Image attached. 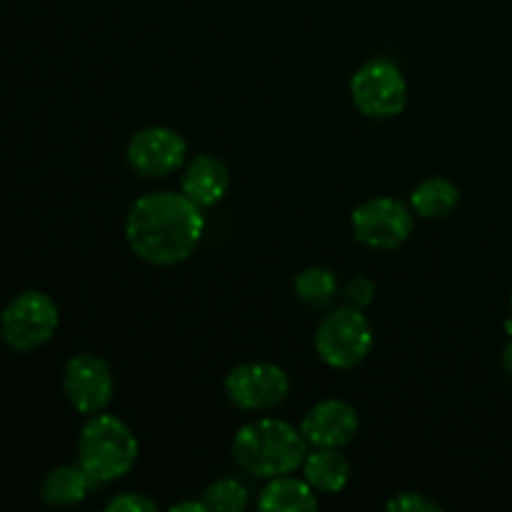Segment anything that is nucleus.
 I'll list each match as a JSON object with an SVG mask.
<instances>
[{
  "label": "nucleus",
  "mask_w": 512,
  "mask_h": 512,
  "mask_svg": "<svg viewBox=\"0 0 512 512\" xmlns=\"http://www.w3.org/2000/svg\"><path fill=\"white\" fill-rule=\"evenodd\" d=\"M203 208L175 190H158L135 200L125 218V240L150 265H178L203 238Z\"/></svg>",
  "instance_id": "1"
},
{
  "label": "nucleus",
  "mask_w": 512,
  "mask_h": 512,
  "mask_svg": "<svg viewBox=\"0 0 512 512\" xmlns=\"http://www.w3.org/2000/svg\"><path fill=\"white\" fill-rule=\"evenodd\" d=\"M308 440L295 425L278 418H260L243 425L233 438V458L255 478H278L303 465Z\"/></svg>",
  "instance_id": "2"
},
{
  "label": "nucleus",
  "mask_w": 512,
  "mask_h": 512,
  "mask_svg": "<svg viewBox=\"0 0 512 512\" xmlns=\"http://www.w3.org/2000/svg\"><path fill=\"white\" fill-rule=\"evenodd\" d=\"M140 445L128 423L115 415L95 413L78 438V465L95 485L113 483L128 475L138 463Z\"/></svg>",
  "instance_id": "3"
},
{
  "label": "nucleus",
  "mask_w": 512,
  "mask_h": 512,
  "mask_svg": "<svg viewBox=\"0 0 512 512\" xmlns=\"http://www.w3.org/2000/svg\"><path fill=\"white\" fill-rule=\"evenodd\" d=\"M373 325L360 308H338L325 313L315 330V350L328 368H358L373 350Z\"/></svg>",
  "instance_id": "4"
},
{
  "label": "nucleus",
  "mask_w": 512,
  "mask_h": 512,
  "mask_svg": "<svg viewBox=\"0 0 512 512\" xmlns=\"http://www.w3.org/2000/svg\"><path fill=\"white\" fill-rule=\"evenodd\" d=\"M60 325L58 305L40 290L15 295L0 313V340L13 353H33L48 343Z\"/></svg>",
  "instance_id": "5"
},
{
  "label": "nucleus",
  "mask_w": 512,
  "mask_h": 512,
  "mask_svg": "<svg viewBox=\"0 0 512 512\" xmlns=\"http://www.w3.org/2000/svg\"><path fill=\"white\" fill-rule=\"evenodd\" d=\"M350 98L365 118H395L408 103V83L403 70L393 60H370L350 78Z\"/></svg>",
  "instance_id": "6"
},
{
  "label": "nucleus",
  "mask_w": 512,
  "mask_h": 512,
  "mask_svg": "<svg viewBox=\"0 0 512 512\" xmlns=\"http://www.w3.org/2000/svg\"><path fill=\"white\" fill-rule=\"evenodd\" d=\"M353 235L373 250H395L413 235L415 213L398 198H370L353 210Z\"/></svg>",
  "instance_id": "7"
},
{
  "label": "nucleus",
  "mask_w": 512,
  "mask_h": 512,
  "mask_svg": "<svg viewBox=\"0 0 512 512\" xmlns=\"http://www.w3.org/2000/svg\"><path fill=\"white\" fill-rule=\"evenodd\" d=\"M225 395L245 413H265L288 398L290 378L280 365L265 360L235 365L225 378Z\"/></svg>",
  "instance_id": "8"
},
{
  "label": "nucleus",
  "mask_w": 512,
  "mask_h": 512,
  "mask_svg": "<svg viewBox=\"0 0 512 512\" xmlns=\"http://www.w3.org/2000/svg\"><path fill=\"white\" fill-rule=\"evenodd\" d=\"M63 393L78 413H103L115 393L113 370L95 353L73 355L63 370Z\"/></svg>",
  "instance_id": "9"
},
{
  "label": "nucleus",
  "mask_w": 512,
  "mask_h": 512,
  "mask_svg": "<svg viewBox=\"0 0 512 512\" xmlns=\"http://www.w3.org/2000/svg\"><path fill=\"white\" fill-rule=\"evenodd\" d=\"M188 143L183 135L165 125H150L130 138L125 158L143 178H165L183 165Z\"/></svg>",
  "instance_id": "10"
},
{
  "label": "nucleus",
  "mask_w": 512,
  "mask_h": 512,
  "mask_svg": "<svg viewBox=\"0 0 512 512\" xmlns=\"http://www.w3.org/2000/svg\"><path fill=\"white\" fill-rule=\"evenodd\" d=\"M360 430L355 408L345 400H320L305 413L300 433L313 448H345Z\"/></svg>",
  "instance_id": "11"
},
{
  "label": "nucleus",
  "mask_w": 512,
  "mask_h": 512,
  "mask_svg": "<svg viewBox=\"0 0 512 512\" xmlns=\"http://www.w3.org/2000/svg\"><path fill=\"white\" fill-rule=\"evenodd\" d=\"M230 188L228 165L220 158L208 153H200L185 165L183 178H180V193L193 200L200 208L220 203Z\"/></svg>",
  "instance_id": "12"
},
{
  "label": "nucleus",
  "mask_w": 512,
  "mask_h": 512,
  "mask_svg": "<svg viewBox=\"0 0 512 512\" xmlns=\"http://www.w3.org/2000/svg\"><path fill=\"white\" fill-rule=\"evenodd\" d=\"M303 473L315 493L338 495L350 480V463L340 448H315L313 453L305 455Z\"/></svg>",
  "instance_id": "13"
},
{
  "label": "nucleus",
  "mask_w": 512,
  "mask_h": 512,
  "mask_svg": "<svg viewBox=\"0 0 512 512\" xmlns=\"http://www.w3.org/2000/svg\"><path fill=\"white\" fill-rule=\"evenodd\" d=\"M93 485L90 475L80 465H60L43 478L40 498L53 508H70V505L83 503Z\"/></svg>",
  "instance_id": "14"
},
{
  "label": "nucleus",
  "mask_w": 512,
  "mask_h": 512,
  "mask_svg": "<svg viewBox=\"0 0 512 512\" xmlns=\"http://www.w3.org/2000/svg\"><path fill=\"white\" fill-rule=\"evenodd\" d=\"M258 508L283 512H313L318 508V498H315V488L308 480L290 478L288 473L278 475V478H270L268 488L260 493Z\"/></svg>",
  "instance_id": "15"
},
{
  "label": "nucleus",
  "mask_w": 512,
  "mask_h": 512,
  "mask_svg": "<svg viewBox=\"0 0 512 512\" xmlns=\"http://www.w3.org/2000/svg\"><path fill=\"white\" fill-rule=\"evenodd\" d=\"M460 203V188L448 178H428L410 193V208L425 220L448 218Z\"/></svg>",
  "instance_id": "16"
},
{
  "label": "nucleus",
  "mask_w": 512,
  "mask_h": 512,
  "mask_svg": "<svg viewBox=\"0 0 512 512\" xmlns=\"http://www.w3.org/2000/svg\"><path fill=\"white\" fill-rule=\"evenodd\" d=\"M295 295L305 308H328L338 295V278L328 268H305L293 283Z\"/></svg>",
  "instance_id": "17"
},
{
  "label": "nucleus",
  "mask_w": 512,
  "mask_h": 512,
  "mask_svg": "<svg viewBox=\"0 0 512 512\" xmlns=\"http://www.w3.org/2000/svg\"><path fill=\"white\" fill-rule=\"evenodd\" d=\"M248 488L235 478H220L208 485L203 503L213 512H243L248 508Z\"/></svg>",
  "instance_id": "18"
},
{
  "label": "nucleus",
  "mask_w": 512,
  "mask_h": 512,
  "mask_svg": "<svg viewBox=\"0 0 512 512\" xmlns=\"http://www.w3.org/2000/svg\"><path fill=\"white\" fill-rule=\"evenodd\" d=\"M105 510L108 512H155L158 510V503L150 500L148 495L143 493H120L108 500Z\"/></svg>",
  "instance_id": "19"
},
{
  "label": "nucleus",
  "mask_w": 512,
  "mask_h": 512,
  "mask_svg": "<svg viewBox=\"0 0 512 512\" xmlns=\"http://www.w3.org/2000/svg\"><path fill=\"white\" fill-rule=\"evenodd\" d=\"M385 508L393 512H438L443 510V505H438L435 500L425 498L420 493H400L395 498H390Z\"/></svg>",
  "instance_id": "20"
},
{
  "label": "nucleus",
  "mask_w": 512,
  "mask_h": 512,
  "mask_svg": "<svg viewBox=\"0 0 512 512\" xmlns=\"http://www.w3.org/2000/svg\"><path fill=\"white\" fill-rule=\"evenodd\" d=\"M345 298L353 308L363 310L365 305H370L375 300V283L368 278V275H355L348 283V290H345Z\"/></svg>",
  "instance_id": "21"
},
{
  "label": "nucleus",
  "mask_w": 512,
  "mask_h": 512,
  "mask_svg": "<svg viewBox=\"0 0 512 512\" xmlns=\"http://www.w3.org/2000/svg\"><path fill=\"white\" fill-rule=\"evenodd\" d=\"M208 512V505L203 503V500H188V503H178V505H173V508H170V512Z\"/></svg>",
  "instance_id": "22"
},
{
  "label": "nucleus",
  "mask_w": 512,
  "mask_h": 512,
  "mask_svg": "<svg viewBox=\"0 0 512 512\" xmlns=\"http://www.w3.org/2000/svg\"><path fill=\"white\" fill-rule=\"evenodd\" d=\"M500 365H503V370L508 373V378H512V335L508 345L503 348V355H500Z\"/></svg>",
  "instance_id": "23"
},
{
  "label": "nucleus",
  "mask_w": 512,
  "mask_h": 512,
  "mask_svg": "<svg viewBox=\"0 0 512 512\" xmlns=\"http://www.w3.org/2000/svg\"><path fill=\"white\" fill-rule=\"evenodd\" d=\"M510 315H512V290H510Z\"/></svg>",
  "instance_id": "24"
}]
</instances>
